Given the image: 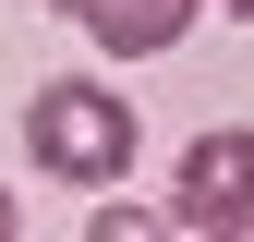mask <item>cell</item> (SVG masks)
Returning <instances> with one entry per match:
<instances>
[{
    "label": "cell",
    "mask_w": 254,
    "mask_h": 242,
    "mask_svg": "<svg viewBox=\"0 0 254 242\" xmlns=\"http://www.w3.org/2000/svg\"><path fill=\"white\" fill-rule=\"evenodd\" d=\"M254 218V121H218V133L182 145V170H170V230H230Z\"/></svg>",
    "instance_id": "2"
},
{
    "label": "cell",
    "mask_w": 254,
    "mask_h": 242,
    "mask_svg": "<svg viewBox=\"0 0 254 242\" xmlns=\"http://www.w3.org/2000/svg\"><path fill=\"white\" fill-rule=\"evenodd\" d=\"M218 12H242V24H254V0H218Z\"/></svg>",
    "instance_id": "7"
},
{
    "label": "cell",
    "mask_w": 254,
    "mask_h": 242,
    "mask_svg": "<svg viewBox=\"0 0 254 242\" xmlns=\"http://www.w3.org/2000/svg\"><path fill=\"white\" fill-rule=\"evenodd\" d=\"M85 242H182V230H170V206H133V194H121V206L85 218Z\"/></svg>",
    "instance_id": "4"
},
{
    "label": "cell",
    "mask_w": 254,
    "mask_h": 242,
    "mask_svg": "<svg viewBox=\"0 0 254 242\" xmlns=\"http://www.w3.org/2000/svg\"><path fill=\"white\" fill-rule=\"evenodd\" d=\"M0 242H24V206H12V194H0Z\"/></svg>",
    "instance_id": "5"
},
{
    "label": "cell",
    "mask_w": 254,
    "mask_h": 242,
    "mask_svg": "<svg viewBox=\"0 0 254 242\" xmlns=\"http://www.w3.org/2000/svg\"><path fill=\"white\" fill-rule=\"evenodd\" d=\"M49 12H73L109 60H157V49H182V24H194L206 0H49Z\"/></svg>",
    "instance_id": "3"
},
{
    "label": "cell",
    "mask_w": 254,
    "mask_h": 242,
    "mask_svg": "<svg viewBox=\"0 0 254 242\" xmlns=\"http://www.w3.org/2000/svg\"><path fill=\"white\" fill-rule=\"evenodd\" d=\"M206 242H254V218H230V230H206Z\"/></svg>",
    "instance_id": "6"
},
{
    "label": "cell",
    "mask_w": 254,
    "mask_h": 242,
    "mask_svg": "<svg viewBox=\"0 0 254 242\" xmlns=\"http://www.w3.org/2000/svg\"><path fill=\"white\" fill-rule=\"evenodd\" d=\"M133 97L121 85H97V73H61V85H37L24 97V158H37L49 182H73V194H121L133 182Z\"/></svg>",
    "instance_id": "1"
}]
</instances>
